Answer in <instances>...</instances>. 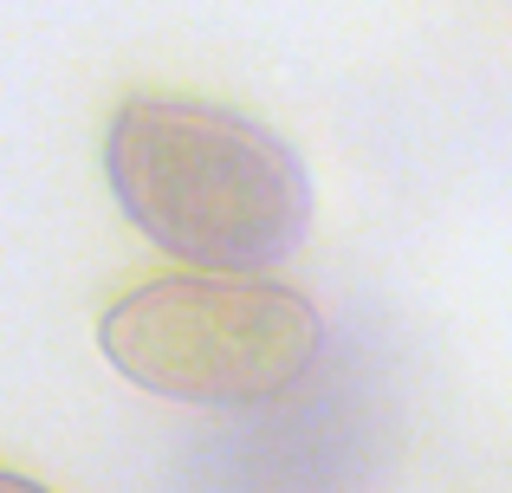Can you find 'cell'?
I'll return each instance as SVG.
<instances>
[{
  "label": "cell",
  "mask_w": 512,
  "mask_h": 493,
  "mask_svg": "<svg viewBox=\"0 0 512 493\" xmlns=\"http://www.w3.org/2000/svg\"><path fill=\"white\" fill-rule=\"evenodd\" d=\"M0 493H52V487H39V481H26V474H7V468H0Z\"/></svg>",
  "instance_id": "obj_3"
},
{
  "label": "cell",
  "mask_w": 512,
  "mask_h": 493,
  "mask_svg": "<svg viewBox=\"0 0 512 493\" xmlns=\"http://www.w3.org/2000/svg\"><path fill=\"white\" fill-rule=\"evenodd\" d=\"M98 344L117 377L188 409H260L312 377L325 318L266 273H169L104 305Z\"/></svg>",
  "instance_id": "obj_2"
},
{
  "label": "cell",
  "mask_w": 512,
  "mask_h": 493,
  "mask_svg": "<svg viewBox=\"0 0 512 493\" xmlns=\"http://www.w3.org/2000/svg\"><path fill=\"white\" fill-rule=\"evenodd\" d=\"M124 221L208 273H266L312 228V176L273 124L208 98H124L104 130Z\"/></svg>",
  "instance_id": "obj_1"
}]
</instances>
